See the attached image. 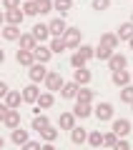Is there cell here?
I'll return each instance as SVG.
<instances>
[{
  "instance_id": "603a6c76",
  "label": "cell",
  "mask_w": 133,
  "mask_h": 150,
  "mask_svg": "<svg viewBox=\"0 0 133 150\" xmlns=\"http://www.w3.org/2000/svg\"><path fill=\"white\" fill-rule=\"evenodd\" d=\"M78 90H80V88L75 85L73 80H70V83H63V88H60V98H68V100H73V98L78 95Z\"/></svg>"
},
{
  "instance_id": "d590c367",
  "label": "cell",
  "mask_w": 133,
  "mask_h": 150,
  "mask_svg": "<svg viewBox=\"0 0 133 150\" xmlns=\"http://www.w3.org/2000/svg\"><path fill=\"white\" fill-rule=\"evenodd\" d=\"M121 103H128V105L133 103V85L121 88Z\"/></svg>"
},
{
  "instance_id": "db71d44e",
  "label": "cell",
  "mask_w": 133,
  "mask_h": 150,
  "mask_svg": "<svg viewBox=\"0 0 133 150\" xmlns=\"http://www.w3.org/2000/svg\"><path fill=\"white\" fill-rule=\"evenodd\" d=\"M131 108H133V103H131Z\"/></svg>"
},
{
  "instance_id": "f1b7e54d",
  "label": "cell",
  "mask_w": 133,
  "mask_h": 150,
  "mask_svg": "<svg viewBox=\"0 0 133 150\" xmlns=\"http://www.w3.org/2000/svg\"><path fill=\"white\" fill-rule=\"evenodd\" d=\"M88 145H91V148H101V145H103V133H101V130L88 133Z\"/></svg>"
},
{
  "instance_id": "7dc6e473",
  "label": "cell",
  "mask_w": 133,
  "mask_h": 150,
  "mask_svg": "<svg viewBox=\"0 0 133 150\" xmlns=\"http://www.w3.org/2000/svg\"><path fill=\"white\" fill-rule=\"evenodd\" d=\"M5 25V10H0V28Z\"/></svg>"
},
{
  "instance_id": "f35d334b",
  "label": "cell",
  "mask_w": 133,
  "mask_h": 150,
  "mask_svg": "<svg viewBox=\"0 0 133 150\" xmlns=\"http://www.w3.org/2000/svg\"><path fill=\"white\" fill-rule=\"evenodd\" d=\"M111 55H113V50L103 48V45H98V48H96V58H98V60H108Z\"/></svg>"
},
{
  "instance_id": "1f68e13d",
  "label": "cell",
  "mask_w": 133,
  "mask_h": 150,
  "mask_svg": "<svg viewBox=\"0 0 133 150\" xmlns=\"http://www.w3.org/2000/svg\"><path fill=\"white\" fill-rule=\"evenodd\" d=\"M85 63H88V60H85V58H83V55H80V53H78V50H75V53H73V55H70V65H73V68H75V70H80V68H85Z\"/></svg>"
},
{
  "instance_id": "484cf974",
  "label": "cell",
  "mask_w": 133,
  "mask_h": 150,
  "mask_svg": "<svg viewBox=\"0 0 133 150\" xmlns=\"http://www.w3.org/2000/svg\"><path fill=\"white\" fill-rule=\"evenodd\" d=\"M15 60H18L20 65H25V68H30V65L35 63V58H33L30 50H18V53H15Z\"/></svg>"
},
{
  "instance_id": "ee69618b",
  "label": "cell",
  "mask_w": 133,
  "mask_h": 150,
  "mask_svg": "<svg viewBox=\"0 0 133 150\" xmlns=\"http://www.w3.org/2000/svg\"><path fill=\"white\" fill-rule=\"evenodd\" d=\"M8 110H10V108H8L5 103H0V123H3V120H5V115H8Z\"/></svg>"
},
{
  "instance_id": "30bf717a",
  "label": "cell",
  "mask_w": 133,
  "mask_h": 150,
  "mask_svg": "<svg viewBox=\"0 0 133 150\" xmlns=\"http://www.w3.org/2000/svg\"><path fill=\"white\" fill-rule=\"evenodd\" d=\"M23 20H25V13L18 8V10H5V25H23Z\"/></svg>"
},
{
  "instance_id": "bcb514c9",
  "label": "cell",
  "mask_w": 133,
  "mask_h": 150,
  "mask_svg": "<svg viewBox=\"0 0 133 150\" xmlns=\"http://www.w3.org/2000/svg\"><path fill=\"white\" fill-rule=\"evenodd\" d=\"M40 150H58V148H55L53 143H43V145H40Z\"/></svg>"
},
{
  "instance_id": "d6a6232c",
  "label": "cell",
  "mask_w": 133,
  "mask_h": 150,
  "mask_svg": "<svg viewBox=\"0 0 133 150\" xmlns=\"http://www.w3.org/2000/svg\"><path fill=\"white\" fill-rule=\"evenodd\" d=\"M35 8H38V15L50 13V10H53V0H35Z\"/></svg>"
},
{
  "instance_id": "7bdbcfd3",
  "label": "cell",
  "mask_w": 133,
  "mask_h": 150,
  "mask_svg": "<svg viewBox=\"0 0 133 150\" xmlns=\"http://www.w3.org/2000/svg\"><path fill=\"white\" fill-rule=\"evenodd\" d=\"M20 150H40V143H38V140H28Z\"/></svg>"
},
{
  "instance_id": "ac0fdd59",
  "label": "cell",
  "mask_w": 133,
  "mask_h": 150,
  "mask_svg": "<svg viewBox=\"0 0 133 150\" xmlns=\"http://www.w3.org/2000/svg\"><path fill=\"white\" fill-rule=\"evenodd\" d=\"M20 95H23V100H25V103H35V100H38V95H40V90H38V85H35V83H30V85H25V88H23V93H20Z\"/></svg>"
},
{
  "instance_id": "6da1fadb",
  "label": "cell",
  "mask_w": 133,
  "mask_h": 150,
  "mask_svg": "<svg viewBox=\"0 0 133 150\" xmlns=\"http://www.w3.org/2000/svg\"><path fill=\"white\" fill-rule=\"evenodd\" d=\"M43 83H45V90H48V93H58L60 90V88H63V75H60L58 73V70H48V75H45V80H43Z\"/></svg>"
},
{
  "instance_id": "277c9868",
  "label": "cell",
  "mask_w": 133,
  "mask_h": 150,
  "mask_svg": "<svg viewBox=\"0 0 133 150\" xmlns=\"http://www.w3.org/2000/svg\"><path fill=\"white\" fill-rule=\"evenodd\" d=\"M28 75H30V83H43L45 80V75H48V70H45V65L43 63H33L30 65V70H28Z\"/></svg>"
},
{
  "instance_id": "4316f807",
  "label": "cell",
  "mask_w": 133,
  "mask_h": 150,
  "mask_svg": "<svg viewBox=\"0 0 133 150\" xmlns=\"http://www.w3.org/2000/svg\"><path fill=\"white\" fill-rule=\"evenodd\" d=\"M70 8H73V0H53V10H58L60 18H63Z\"/></svg>"
},
{
  "instance_id": "9a60e30c",
  "label": "cell",
  "mask_w": 133,
  "mask_h": 150,
  "mask_svg": "<svg viewBox=\"0 0 133 150\" xmlns=\"http://www.w3.org/2000/svg\"><path fill=\"white\" fill-rule=\"evenodd\" d=\"M3 125H5V128H10V130L20 128V110H8V115H5V120H3Z\"/></svg>"
},
{
  "instance_id": "7a4b0ae2",
  "label": "cell",
  "mask_w": 133,
  "mask_h": 150,
  "mask_svg": "<svg viewBox=\"0 0 133 150\" xmlns=\"http://www.w3.org/2000/svg\"><path fill=\"white\" fill-rule=\"evenodd\" d=\"M53 105H55V95L45 90V93H40L38 100H35V112L40 115V110H48V108H53Z\"/></svg>"
},
{
  "instance_id": "b9f144b4",
  "label": "cell",
  "mask_w": 133,
  "mask_h": 150,
  "mask_svg": "<svg viewBox=\"0 0 133 150\" xmlns=\"http://www.w3.org/2000/svg\"><path fill=\"white\" fill-rule=\"evenodd\" d=\"M113 150H131V143H128L126 138H118V143H116V148Z\"/></svg>"
},
{
  "instance_id": "5bb4252c",
  "label": "cell",
  "mask_w": 133,
  "mask_h": 150,
  "mask_svg": "<svg viewBox=\"0 0 133 150\" xmlns=\"http://www.w3.org/2000/svg\"><path fill=\"white\" fill-rule=\"evenodd\" d=\"M118 43H121V40H118L116 33H103V35H101V45H103V48H108V50H113V53H116Z\"/></svg>"
},
{
  "instance_id": "2e32d148",
  "label": "cell",
  "mask_w": 133,
  "mask_h": 150,
  "mask_svg": "<svg viewBox=\"0 0 133 150\" xmlns=\"http://www.w3.org/2000/svg\"><path fill=\"white\" fill-rule=\"evenodd\" d=\"M58 128H60V130H73V128H75V115H73V112H60Z\"/></svg>"
},
{
  "instance_id": "7402d4cb",
  "label": "cell",
  "mask_w": 133,
  "mask_h": 150,
  "mask_svg": "<svg viewBox=\"0 0 133 150\" xmlns=\"http://www.w3.org/2000/svg\"><path fill=\"white\" fill-rule=\"evenodd\" d=\"M10 140H13L15 145H20V148H23V145H25L30 138H28V130H23V128H15V130H10Z\"/></svg>"
},
{
  "instance_id": "7c38bea8",
  "label": "cell",
  "mask_w": 133,
  "mask_h": 150,
  "mask_svg": "<svg viewBox=\"0 0 133 150\" xmlns=\"http://www.w3.org/2000/svg\"><path fill=\"white\" fill-rule=\"evenodd\" d=\"M93 112H96V118L101 120V123H106V120L113 118V105H111V103H101V105H98Z\"/></svg>"
},
{
  "instance_id": "f6af8a7d",
  "label": "cell",
  "mask_w": 133,
  "mask_h": 150,
  "mask_svg": "<svg viewBox=\"0 0 133 150\" xmlns=\"http://www.w3.org/2000/svg\"><path fill=\"white\" fill-rule=\"evenodd\" d=\"M8 90H10V88H8V85H5V83L0 80V100H3V98H5V95H8Z\"/></svg>"
},
{
  "instance_id": "52a82bcc",
  "label": "cell",
  "mask_w": 133,
  "mask_h": 150,
  "mask_svg": "<svg viewBox=\"0 0 133 150\" xmlns=\"http://www.w3.org/2000/svg\"><path fill=\"white\" fill-rule=\"evenodd\" d=\"M113 133L118 135V138H126L128 133H131V120L128 118H118V120H113Z\"/></svg>"
},
{
  "instance_id": "ab89813d",
  "label": "cell",
  "mask_w": 133,
  "mask_h": 150,
  "mask_svg": "<svg viewBox=\"0 0 133 150\" xmlns=\"http://www.w3.org/2000/svg\"><path fill=\"white\" fill-rule=\"evenodd\" d=\"M0 3H3V8H5V10H18V8L23 5L20 0H0Z\"/></svg>"
},
{
  "instance_id": "f546056e",
  "label": "cell",
  "mask_w": 133,
  "mask_h": 150,
  "mask_svg": "<svg viewBox=\"0 0 133 150\" xmlns=\"http://www.w3.org/2000/svg\"><path fill=\"white\" fill-rule=\"evenodd\" d=\"M50 125V120L45 118V115H35V118H33V130H35V133H40L43 128H48Z\"/></svg>"
},
{
  "instance_id": "cb8c5ba5",
  "label": "cell",
  "mask_w": 133,
  "mask_h": 150,
  "mask_svg": "<svg viewBox=\"0 0 133 150\" xmlns=\"http://www.w3.org/2000/svg\"><path fill=\"white\" fill-rule=\"evenodd\" d=\"M118 40H131L133 38V23L128 20V23H121V25H118Z\"/></svg>"
},
{
  "instance_id": "d6986e66",
  "label": "cell",
  "mask_w": 133,
  "mask_h": 150,
  "mask_svg": "<svg viewBox=\"0 0 133 150\" xmlns=\"http://www.w3.org/2000/svg\"><path fill=\"white\" fill-rule=\"evenodd\" d=\"M18 43H20V50H30V53L35 50V45H38V43H35V38H33L30 33H20Z\"/></svg>"
},
{
  "instance_id": "836d02e7",
  "label": "cell",
  "mask_w": 133,
  "mask_h": 150,
  "mask_svg": "<svg viewBox=\"0 0 133 150\" xmlns=\"http://www.w3.org/2000/svg\"><path fill=\"white\" fill-rule=\"evenodd\" d=\"M116 143H118V135L116 133H113V130H111V133H103V145H106V148H116Z\"/></svg>"
},
{
  "instance_id": "83f0119b",
  "label": "cell",
  "mask_w": 133,
  "mask_h": 150,
  "mask_svg": "<svg viewBox=\"0 0 133 150\" xmlns=\"http://www.w3.org/2000/svg\"><path fill=\"white\" fill-rule=\"evenodd\" d=\"M40 138L45 140V143H55V138H58V130L53 128V125H48V128L40 130Z\"/></svg>"
},
{
  "instance_id": "816d5d0a",
  "label": "cell",
  "mask_w": 133,
  "mask_h": 150,
  "mask_svg": "<svg viewBox=\"0 0 133 150\" xmlns=\"http://www.w3.org/2000/svg\"><path fill=\"white\" fill-rule=\"evenodd\" d=\"M20 3H28V0H20Z\"/></svg>"
},
{
  "instance_id": "f5cc1de1",
  "label": "cell",
  "mask_w": 133,
  "mask_h": 150,
  "mask_svg": "<svg viewBox=\"0 0 133 150\" xmlns=\"http://www.w3.org/2000/svg\"><path fill=\"white\" fill-rule=\"evenodd\" d=\"M131 23H133V15H131Z\"/></svg>"
},
{
  "instance_id": "9f6ffc18",
  "label": "cell",
  "mask_w": 133,
  "mask_h": 150,
  "mask_svg": "<svg viewBox=\"0 0 133 150\" xmlns=\"http://www.w3.org/2000/svg\"><path fill=\"white\" fill-rule=\"evenodd\" d=\"M0 38H3V35H0Z\"/></svg>"
},
{
  "instance_id": "681fc988",
  "label": "cell",
  "mask_w": 133,
  "mask_h": 150,
  "mask_svg": "<svg viewBox=\"0 0 133 150\" xmlns=\"http://www.w3.org/2000/svg\"><path fill=\"white\" fill-rule=\"evenodd\" d=\"M3 145H5V138H3V135H0V150H3Z\"/></svg>"
},
{
  "instance_id": "4dcf8cb0",
  "label": "cell",
  "mask_w": 133,
  "mask_h": 150,
  "mask_svg": "<svg viewBox=\"0 0 133 150\" xmlns=\"http://www.w3.org/2000/svg\"><path fill=\"white\" fill-rule=\"evenodd\" d=\"M75 103H93V90H88V88H80L78 95H75Z\"/></svg>"
},
{
  "instance_id": "c3c4849f",
  "label": "cell",
  "mask_w": 133,
  "mask_h": 150,
  "mask_svg": "<svg viewBox=\"0 0 133 150\" xmlns=\"http://www.w3.org/2000/svg\"><path fill=\"white\" fill-rule=\"evenodd\" d=\"M5 63V50H0V65Z\"/></svg>"
},
{
  "instance_id": "11a10c76",
  "label": "cell",
  "mask_w": 133,
  "mask_h": 150,
  "mask_svg": "<svg viewBox=\"0 0 133 150\" xmlns=\"http://www.w3.org/2000/svg\"><path fill=\"white\" fill-rule=\"evenodd\" d=\"M131 78H133V73H131Z\"/></svg>"
},
{
  "instance_id": "8992f818",
  "label": "cell",
  "mask_w": 133,
  "mask_h": 150,
  "mask_svg": "<svg viewBox=\"0 0 133 150\" xmlns=\"http://www.w3.org/2000/svg\"><path fill=\"white\" fill-rule=\"evenodd\" d=\"M30 35L35 38V43H38V45H43V43H45V40L50 38V30H48V25H43V23H38V25H33Z\"/></svg>"
},
{
  "instance_id": "44dd1931",
  "label": "cell",
  "mask_w": 133,
  "mask_h": 150,
  "mask_svg": "<svg viewBox=\"0 0 133 150\" xmlns=\"http://www.w3.org/2000/svg\"><path fill=\"white\" fill-rule=\"evenodd\" d=\"M20 100H23V95L18 90H8V95H5V105L10 108V110H18L20 108Z\"/></svg>"
},
{
  "instance_id": "5b68a950",
  "label": "cell",
  "mask_w": 133,
  "mask_h": 150,
  "mask_svg": "<svg viewBox=\"0 0 133 150\" xmlns=\"http://www.w3.org/2000/svg\"><path fill=\"white\" fill-rule=\"evenodd\" d=\"M111 80H113V85H118V88H126V85H131V73L128 70H113L111 73Z\"/></svg>"
},
{
  "instance_id": "ba28073f",
  "label": "cell",
  "mask_w": 133,
  "mask_h": 150,
  "mask_svg": "<svg viewBox=\"0 0 133 150\" xmlns=\"http://www.w3.org/2000/svg\"><path fill=\"white\" fill-rule=\"evenodd\" d=\"M48 30H50V38H63V33L68 30V25H65L63 18H55V20L48 23Z\"/></svg>"
},
{
  "instance_id": "8d00e7d4",
  "label": "cell",
  "mask_w": 133,
  "mask_h": 150,
  "mask_svg": "<svg viewBox=\"0 0 133 150\" xmlns=\"http://www.w3.org/2000/svg\"><path fill=\"white\" fill-rule=\"evenodd\" d=\"M78 53L83 55L85 60H91V58H96V48H91V45H78Z\"/></svg>"
},
{
  "instance_id": "e575fe53",
  "label": "cell",
  "mask_w": 133,
  "mask_h": 150,
  "mask_svg": "<svg viewBox=\"0 0 133 150\" xmlns=\"http://www.w3.org/2000/svg\"><path fill=\"white\" fill-rule=\"evenodd\" d=\"M48 48H50V53H63V50H65V43H63V38H53Z\"/></svg>"
},
{
  "instance_id": "e0dca14e",
  "label": "cell",
  "mask_w": 133,
  "mask_h": 150,
  "mask_svg": "<svg viewBox=\"0 0 133 150\" xmlns=\"http://www.w3.org/2000/svg\"><path fill=\"white\" fill-rule=\"evenodd\" d=\"M70 140H73V145H83V143H88V130H83V128H78L75 125L73 130H70Z\"/></svg>"
},
{
  "instance_id": "60d3db41",
  "label": "cell",
  "mask_w": 133,
  "mask_h": 150,
  "mask_svg": "<svg viewBox=\"0 0 133 150\" xmlns=\"http://www.w3.org/2000/svg\"><path fill=\"white\" fill-rule=\"evenodd\" d=\"M111 0H93V10H108Z\"/></svg>"
},
{
  "instance_id": "8fae6325",
  "label": "cell",
  "mask_w": 133,
  "mask_h": 150,
  "mask_svg": "<svg viewBox=\"0 0 133 150\" xmlns=\"http://www.w3.org/2000/svg\"><path fill=\"white\" fill-rule=\"evenodd\" d=\"M33 58H35V63H48L50 58H53V53H50L48 45H35V50H33Z\"/></svg>"
},
{
  "instance_id": "d4e9b609",
  "label": "cell",
  "mask_w": 133,
  "mask_h": 150,
  "mask_svg": "<svg viewBox=\"0 0 133 150\" xmlns=\"http://www.w3.org/2000/svg\"><path fill=\"white\" fill-rule=\"evenodd\" d=\"M0 35L5 38V40H18V38H20V28L18 25H3Z\"/></svg>"
},
{
  "instance_id": "74e56055",
  "label": "cell",
  "mask_w": 133,
  "mask_h": 150,
  "mask_svg": "<svg viewBox=\"0 0 133 150\" xmlns=\"http://www.w3.org/2000/svg\"><path fill=\"white\" fill-rule=\"evenodd\" d=\"M20 10L25 13V15H38V8H35V0H28V3H23Z\"/></svg>"
},
{
  "instance_id": "ffe728a7",
  "label": "cell",
  "mask_w": 133,
  "mask_h": 150,
  "mask_svg": "<svg viewBox=\"0 0 133 150\" xmlns=\"http://www.w3.org/2000/svg\"><path fill=\"white\" fill-rule=\"evenodd\" d=\"M73 115L75 118H88V115H93V108H91V103H75V108H73Z\"/></svg>"
},
{
  "instance_id": "4fadbf2b",
  "label": "cell",
  "mask_w": 133,
  "mask_h": 150,
  "mask_svg": "<svg viewBox=\"0 0 133 150\" xmlns=\"http://www.w3.org/2000/svg\"><path fill=\"white\" fill-rule=\"evenodd\" d=\"M91 78H93L91 70H85V68H80V70H75V73H73V83L78 88H85L88 83H91Z\"/></svg>"
},
{
  "instance_id": "9c48e42d",
  "label": "cell",
  "mask_w": 133,
  "mask_h": 150,
  "mask_svg": "<svg viewBox=\"0 0 133 150\" xmlns=\"http://www.w3.org/2000/svg\"><path fill=\"white\" fill-rule=\"evenodd\" d=\"M126 65H128V58L123 53H113L111 58H108V68H111V73H113V70H126Z\"/></svg>"
},
{
  "instance_id": "f907efd6",
  "label": "cell",
  "mask_w": 133,
  "mask_h": 150,
  "mask_svg": "<svg viewBox=\"0 0 133 150\" xmlns=\"http://www.w3.org/2000/svg\"><path fill=\"white\" fill-rule=\"evenodd\" d=\"M128 45H131V50H133V38H131V40H128Z\"/></svg>"
},
{
  "instance_id": "3957f363",
  "label": "cell",
  "mask_w": 133,
  "mask_h": 150,
  "mask_svg": "<svg viewBox=\"0 0 133 150\" xmlns=\"http://www.w3.org/2000/svg\"><path fill=\"white\" fill-rule=\"evenodd\" d=\"M63 43H65V48H78L80 45V28H68L63 33Z\"/></svg>"
}]
</instances>
